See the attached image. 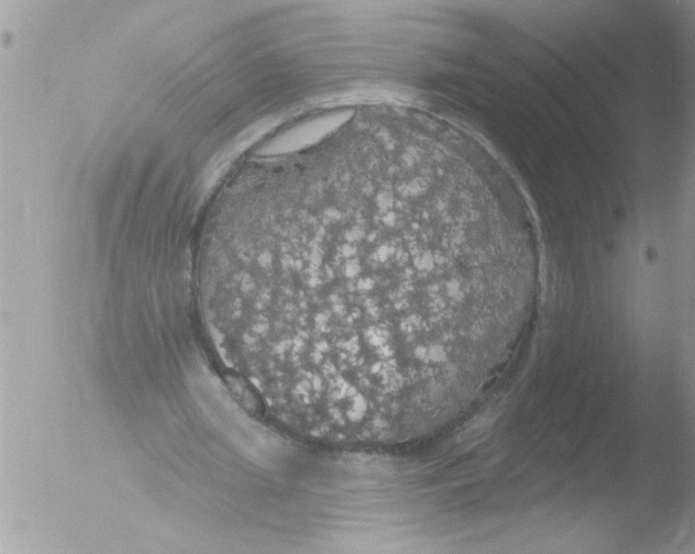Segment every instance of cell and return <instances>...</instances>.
<instances>
[{"label":"cell","mask_w":695,"mask_h":554,"mask_svg":"<svg viewBox=\"0 0 695 554\" xmlns=\"http://www.w3.org/2000/svg\"><path fill=\"white\" fill-rule=\"evenodd\" d=\"M279 367L355 406L430 407L472 374L511 270L484 221L420 192L324 204L284 229Z\"/></svg>","instance_id":"6da1fadb"}]
</instances>
